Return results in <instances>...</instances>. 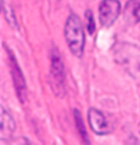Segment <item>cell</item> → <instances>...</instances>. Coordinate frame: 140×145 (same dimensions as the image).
<instances>
[{"label":"cell","mask_w":140,"mask_h":145,"mask_svg":"<svg viewBox=\"0 0 140 145\" xmlns=\"http://www.w3.org/2000/svg\"><path fill=\"white\" fill-rule=\"evenodd\" d=\"M124 18L130 24L140 22V0H129L124 8Z\"/></svg>","instance_id":"cell-8"},{"label":"cell","mask_w":140,"mask_h":145,"mask_svg":"<svg viewBox=\"0 0 140 145\" xmlns=\"http://www.w3.org/2000/svg\"><path fill=\"white\" fill-rule=\"evenodd\" d=\"M15 131V122L10 113L1 108V138L2 140H9Z\"/></svg>","instance_id":"cell-7"},{"label":"cell","mask_w":140,"mask_h":145,"mask_svg":"<svg viewBox=\"0 0 140 145\" xmlns=\"http://www.w3.org/2000/svg\"><path fill=\"white\" fill-rule=\"evenodd\" d=\"M99 20L101 25L109 28L115 22L120 12V3L118 0H103L99 5Z\"/></svg>","instance_id":"cell-4"},{"label":"cell","mask_w":140,"mask_h":145,"mask_svg":"<svg viewBox=\"0 0 140 145\" xmlns=\"http://www.w3.org/2000/svg\"><path fill=\"white\" fill-rule=\"evenodd\" d=\"M111 54L116 64L140 83V46L130 42H117L112 46Z\"/></svg>","instance_id":"cell-1"},{"label":"cell","mask_w":140,"mask_h":145,"mask_svg":"<svg viewBox=\"0 0 140 145\" xmlns=\"http://www.w3.org/2000/svg\"><path fill=\"white\" fill-rule=\"evenodd\" d=\"M10 67L17 96L20 100V102L22 103H24L27 100V86L23 75L12 56H10Z\"/></svg>","instance_id":"cell-6"},{"label":"cell","mask_w":140,"mask_h":145,"mask_svg":"<svg viewBox=\"0 0 140 145\" xmlns=\"http://www.w3.org/2000/svg\"><path fill=\"white\" fill-rule=\"evenodd\" d=\"M51 76L52 88L57 96L62 97L65 94L64 66L57 51L53 52L51 57Z\"/></svg>","instance_id":"cell-3"},{"label":"cell","mask_w":140,"mask_h":145,"mask_svg":"<svg viewBox=\"0 0 140 145\" xmlns=\"http://www.w3.org/2000/svg\"><path fill=\"white\" fill-rule=\"evenodd\" d=\"M65 40L73 55L82 57L85 47V32L83 24L76 14H71L66 21L64 28Z\"/></svg>","instance_id":"cell-2"},{"label":"cell","mask_w":140,"mask_h":145,"mask_svg":"<svg viewBox=\"0 0 140 145\" xmlns=\"http://www.w3.org/2000/svg\"><path fill=\"white\" fill-rule=\"evenodd\" d=\"M73 114H74V120H75V124H76V127H77V130L79 132L82 142H83L84 145H90L89 138H88V135L87 133L81 113L80 112L79 110H74Z\"/></svg>","instance_id":"cell-9"},{"label":"cell","mask_w":140,"mask_h":145,"mask_svg":"<svg viewBox=\"0 0 140 145\" xmlns=\"http://www.w3.org/2000/svg\"><path fill=\"white\" fill-rule=\"evenodd\" d=\"M87 19L88 21V24H87V29L88 31H89L90 34H93L95 31V22H94V18H93V14L90 11L87 12Z\"/></svg>","instance_id":"cell-10"},{"label":"cell","mask_w":140,"mask_h":145,"mask_svg":"<svg viewBox=\"0 0 140 145\" xmlns=\"http://www.w3.org/2000/svg\"><path fill=\"white\" fill-rule=\"evenodd\" d=\"M87 120L89 127L95 134L105 135L112 133V127L107 121L106 117L101 110L91 108L87 112Z\"/></svg>","instance_id":"cell-5"}]
</instances>
